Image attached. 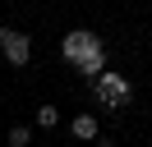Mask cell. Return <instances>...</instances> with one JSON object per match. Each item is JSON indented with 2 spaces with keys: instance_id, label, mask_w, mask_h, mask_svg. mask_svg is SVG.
<instances>
[{
  "instance_id": "obj_1",
  "label": "cell",
  "mask_w": 152,
  "mask_h": 147,
  "mask_svg": "<svg viewBox=\"0 0 152 147\" xmlns=\"http://www.w3.org/2000/svg\"><path fill=\"white\" fill-rule=\"evenodd\" d=\"M60 60L74 64L83 78L97 83V78L106 74V46H102V37L88 32V28H69V32L60 37Z\"/></svg>"
},
{
  "instance_id": "obj_2",
  "label": "cell",
  "mask_w": 152,
  "mask_h": 147,
  "mask_svg": "<svg viewBox=\"0 0 152 147\" xmlns=\"http://www.w3.org/2000/svg\"><path fill=\"white\" fill-rule=\"evenodd\" d=\"M92 101H97L102 110H124V106L134 101V83L124 78V74H111V69H106L102 78L92 83Z\"/></svg>"
},
{
  "instance_id": "obj_3",
  "label": "cell",
  "mask_w": 152,
  "mask_h": 147,
  "mask_svg": "<svg viewBox=\"0 0 152 147\" xmlns=\"http://www.w3.org/2000/svg\"><path fill=\"white\" fill-rule=\"evenodd\" d=\"M0 55L14 64V69H28L32 64V37L19 28H0Z\"/></svg>"
},
{
  "instance_id": "obj_4",
  "label": "cell",
  "mask_w": 152,
  "mask_h": 147,
  "mask_svg": "<svg viewBox=\"0 0 152 147\" xmlns=\"http://www.w3.org/2000/svg\"><path fill=\"white\" fill-rule=\"evenodd\" d=\"M69 133H74L78 143H97V138H102V124H97L92 110H78V115L69 119Z\"/></svg>"
},
{
  "instance_id": "obj_5",
  "label": "cell",
  "mask_w": 152,
  "mask_h": 147,
  "mask_svg": "<svg viewBox=\"0 0 152 147\" xmlns=\"http://www.w3.org/2000/svg\"><path fill=\"white\" fill-rule=\"evenodd\" d=\"M32 124H37V129H56V124H60V110H56V106L46 101V106H37V115H32Z\"/></svg>"
},
{
  "instance_id": "obj_6",
  "label": "cell",
  "mask_w": 152,
  "mask_h": 147,
  "mask_svg": "<svg viewBox=\"0 0 152 147\" xmlns=\"http://www.w3.org/2000/svg\"><path fill=\"white\" fill-rule=\"evenodd\" d=\"M32 143V124H10V147H28Z\"/></svg>"
},
{
  "instance_id": "obj_7",
  "label": "cell",
  "mask_w": 152,
  "mask_h": 147,
  "mask_svg": "<svg viewBox=\"0 0 152 147\" xmlns=\"http://www.w3.org/2000/svg\"><path fill=\"white\" fill-rule=\"evenodd\" d=\"M148 147H152V143H148Z\"/></svg>"
}]
</instances>
